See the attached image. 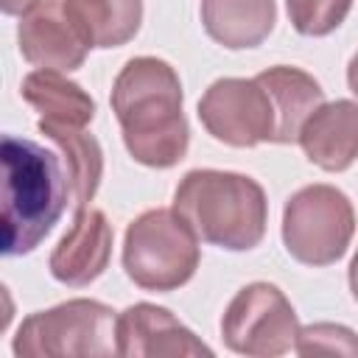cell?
Wrapping results in <instances>:
<instances>
[{
  "label": "cell",
  "mask_w": 358,
  "mask_h": 358,
  "mask_svg": "<svg viewBox=\"0 0 358 358\" xmlns=\"http://www.w3.org/2000/svg\"><path fill=\"white\" fill-rule=\"evenodd\" d=\"M112 112L129 157L145 168H173L190 145L179 73L157 56L129 59L112 84Z\"/></svg>",
  "instance_id": "obj_1"
},
{
  "label": "cell",
  "mask_w": 358,
  "mask_h": 358,
  "mask_svg": "<svg viewBox=\"0 0 358 358\" xmlns=\"http://www.w3.org/2000/svg\"><path fill=\"white\" fill-rule=\"evenodd\" d=\"M3 159V238L6 257L31 255L59 224L67 201H73L70 179L59 151L34 140L6 134L0 143Z\"/></svg>",
  "instance_id": "obj_2"
},
{
  "label": "cell",
  "mask_w": 358,
  "mask_h": 358,
  "mask_svg": "<svg viewBox=\"0 0 358 358\" xmlns=\"http://www.w3.org/2000/svg\"><path fill=\"white\" fill-rule=\"evenodd\" d=\"M173 210L185 218L199 241L227 252L255 249L268 224L263 185L235 171H187L173 190Z\"/></svg>",
  "instance_id": "obj_3"
},
{
  "label": "cell",
  "mask_w": 358,
  "mask_h": 358,
  "mask_svg": "<svg viewBox=\"0 0 358 358\" xmlns=\"http://www.w3.org/2000/svg\"><path fill=\"white\" fill-rule=\"evenodd\" d=\"M201 260L199 238L176 210L140 213L123 235V271L143 288L168 294L193 280Z\"/></svg>",
  "instance_id": "obj_4"
},
{
  "label": "cell",
  "mask_w": 358,
  "mask_h": 358,
  "mask_svg": "<svg viewBox=\"0 0 358 358\" xmlns=\"http://www.w3.org/2000/svg\"><path fill=\"white\" fill-rule=\"evenodd\" d=\"M11 350L20 358L117 355V316L98 299H67L25 316L17 327Z\"/></svg>",
  "instance_id": "obj_5"
},
{
  "label": "cell",
  "mask_w": 358,
  "mask_h": 358,
  "mask_svg": "<svg viewBox=\"0 0 358 358\" xmlns=\"http://www.w3.org/2000/svg\"><path fill=\"white\" fill-rule=\"evenodd\" d=\"M355 235V210L344 190L308 185L288 196L282 207V243L302 266H330L344 257Z\"/></svg>",
  "instance_id": "obj_6"
},
{
  "label": "cell",
  "mask_w": 358,
  "mask_h": 358,
  "mask_svg": "<svg viewBox=\"0 0 358 358\" xmlns=\"http://www.w3.org/2000/svg\"><path fill=\"white\" fill-rule=\"evenodd\" d=\"M299 319L288 296L274 282H249L227 305L221 316L224 344L249 358H274L294 350Z\"/></svg>",
  "instance_id": "obj_7"
},
{
  "label": "cell",
  "mask_w": 358,
  "mask_h": 358,
  "mask_svg": "<svg viewBox=\"0 0 358 358\" xmlns=\"http://www.w3.org/2000/svg\"><path fill=\"white\" fill-rule=\"evenodd\" d=\"M199 120L210 137L232 148L274 143L277 115L268 90L255 78H218L199 101Z\"/></svg>",
  "instance_id": "obj_8"
},
{
  "label": "cell",
  "mask_w": 358,
  "mask_h": 358,
  "mask_svg": "<svg viewBox=\"0 0 358 358\" xmlns=\"http://www.w3.org/2000/svg\"><path fill=\"white\" fill-rule=\"evenodd\" d=\"M17 45L28 64L42 70H78L90 53V42L64 8V0H42L22 14Z\"/></svg>",
  "instance_id": "obj_9"
},
{
  "label": "cell",
  "mask_w": 358,
  "mask_h": 358,
  "mask_svg": "<svg viewBox=\"0 0 358 358\" xmlns=\"http://www.w3.org/2000/svg\"><path fill=\"white\" fill-rule=\"evenodd\" d=\"M117 355L126 358H176L213 355V350L185 327L168 308L137 302L117 316Z\"/></svg>",
  "instance_id": "obj_10"
},
{
  "label": "cell",
  "mask_w": 358,
  "mask_h": 358,
  "mask_svg": "<svg viewBox=\"0 0 358 358\" xmlns=\"http://www.w3.org/2000/svg\"><path fill=\"white\" fill-rule=\"evenodd\" d=\"M112 243H115V232L103 210L95 207L76 210L70 229L59 238V243L50 252L48 268L56 282L70 288H84L106 271L112 260Z\"/></svg>",
  "instance_id": "obj_11"
},
{
  "label": "cell",
  "mask_w": 358,
  "mask_h": 358,
  "mask_svg": "<svg viewBox=\"0 0 358 358\" xmlns=\"http://www.w3.org/2000/svg\"><path fill=\"white\" fill-rule=\"evenodd\" d=\"M302 154L327 173H341L358 159V103L338 98L322 103L296 137Z\"/></svg>",
  "instance_id": "obj_12"
},
{
  "label": "cell",
  "mask_w": 358,
  "mask_h": 358,
  "mask_svg": "<svg viewBox=\"0 0 358 358\" xmlns=\"http://www.w3.org/2000/svg\"><path fill=\"white\" fill-rule=\"evenodd\" d=\"M274 0H201L204 31L227 50L257 48L274 31Z\"/></svg>",
  "instance_id": "obj_13"
},
{
  "label": "cell",
  "mask_w": 358,
  "mask_h": 358,
  "mask_svg": "<svg viewBox=\"0 0 358 358\" xmlns=\"http://www.w3.org/2000/svg\"><path fill=\"white\" fill-rule=\"evenodd\" d=\"M36 129L45 134V140L53 143V148L59 151L67 179H70V190H73V207L84 210L90 207V201L95 199L101 179H103V151L101 143L95 140V134L87 131V126H70V123H53V120H42L36 123Z\"/></svg>",
  "instance_id": "obj_14"
},
{
  "label": "cell",
  "mask_w": 358,
  "mask_h": 358,
  "mask_svg": "<svg viewBox=\"0 0 358 358\" xmlns=\"http://www.w3.org/2000/svg\"><path fill=\"white\" fill-rule=\"evenodd\" d=\"M257 81L268 90L271 103H274V115H277V134L274 143L285 145V143H296L302 123L310 117L313 109H319L324 103V90L322 84L291 64H274L263 73H257Z\"/></svg>",
  "instance_id": "obj_15"
},
{
  "label": "cell",
  "mask_w": 358,
  "mask_h": 358,
  "mask_svg": "<svg viewBox=\"0 0 358 358\" xmlns=\"http://www.w3.org/2000/svg\"><path fill=\"white\" fill-rule=\"evenodd\" d=\"M22 101L42 115V120L87 126L95 117V101L90 92L62 76L59 70H34L20 84Z\"/></svg>",
  "instance_id": "obj_16"
},
{
  "label": "cell",
  "mask_w": 358,
  "mask_h": 358,
  "mask_svg": "<svg viewBox=\"0 0 358 358\" xmlns=\"http://www.w3.org/2000/svg\"><path fill=\"white\" fill-rule=\"evenodd\" d=\"M67 14L90 48H120L131 42L143 22V0H64Z\"/></svg>",
  "instance_id": "obj_17"
},
{
  "label": "cell",
  "mask_w": 358,
  "mask_h": 358,
  "mask_svg": "<svg viewBox=\"0 0 358 358\" xmlns=\"http://www.w3.org/2000/svg\"><path fill=\"white\" fill-rule=\"evenodd\" d=\"M352 0H285L288 20L302 36H327L350 14Z\"/></svg>",
  "instance_id": "obj_18"
},
{
  "label": "cell",
  "mask_w": 358,
  "mask_h": 358,
  "mask_svg": "<svg viewBox=\"0 0 358 358\" xmlns=\"http://www.w3.org/2000/svg\"><path fill=\"white\" fill-rule=\"evenodd\" d=\"M294 352L299 355H347L358 358V336L333 322H316L308 327H299Z\"/></svg>",
  "instance_id": "obj_19"
},
{
  "label": "cell",
  "mask_w": 358,
  "mask_h": 358,
  "mask_svg": "<svg viewBox=\"0 0 358 358\" xmlns=\"http://www.w3.org/2000/svg\"><path fill=\"white\" fill-rule=\"evenodd\" d=\"M36 3H42V0H0V8H3V14L14 17V14H25V11H31Z\"/></svg>",
  "instance_id": "obj_20"
},
{
  "label": "cell",
  "mask_w": 358,
  "mask_h": 358,
  "mask_svg": "<svg viewBox=\"0 0 358 358\" xmlns=\"http://www.w3.org/2000/svg\"><path fill=\"white\" fill-rule=\"evenodd\" d=\"M347 87H350V92L358 98V53L350 59V64H347Z\"/></svg>",
  "instance_id": "obj_21"
},
{
  "label": "cell",
  "mask_w": 358,
  "mask_h": 358,
  "mask_svg": "<svg viewBox=\"0 0 358 358\" xmlns=\"http://www.w3.org/2000/svg\"><path fill=\"white\" fill-rule=\"evenodd\" d=\"M347 280H350V291H352V299L358 302V249L350 260V271H347Z\"/></svg>",
  "instance_id": "obj_22"
}]
</instances>
